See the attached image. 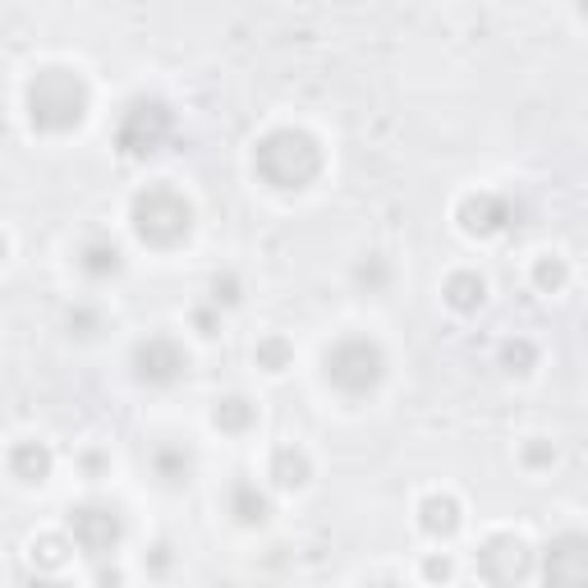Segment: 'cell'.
Masks as SVG:
<instances>
[{"label":"cell","instance_id":"11","mask_svg":"<svg viewBox=\"0 0 588 588\" xmlns=\"http://www.w3.org/2000/svg\"><path fill=\"white\" fill-rule=\"evenodd\" d=\"M423 529L428 534H451L456 529V501L451 497H432L423 506Z\"/></svg>","mask_w":588,"mask_h":588},{"label":"cell","instance_id":"12","mask_svg":"<svg viewBox=\"0 0 588 588\" xmlns=\"http://www.w3.org/2000/svg\"><path fill=\"white\" fill-rule=\"evenodd\" d=\"M10 469H14L23 482L42 478V474H47V451H38V446H19V451L10 456Z\"/></svg>","mask_w":588,"mask_h":588},{"label":"cell","instance_id":"13","mask_svg":"<svg viewBox=\"0 0 588 588\" xmlns=\"http://www.w3.org/2000/svg\"><path fill=\"white\" fill-rule=\"evenodd\" d=\"M446 290H451V303H456V308H474V303L482 299V281H478V276H469V271L456 276V281L446 286Z\"/></svg>","mask_w":588,"mask_h":588},{"label":"cell","instance_id":"7","mask_svg":"<svg viewBox=\"0 0 588 588\" xmlns=\"http://www.w3.org/2000/svg\"><path fill=\"white\" fill-rule=\"evenodd\" d=\"M478 566H482V575H488V584L510 588V584H520L529 575V547L520 538H492L488 547H482Z\"/></svg>","mask_w":588,"mask_h":588},{"label":"cell","instance_id":"17","mask_svg":"<svg viewBox=\"0 0 588 588\" xmlns=\"http://www.w3.org/2000/svg\"><path fill=\"white\" fill-rule=\"evenodd\" d=\"M245 419H249L245 400H226V405L217 409V423H245Z\"/></svg>","mask_w":588,"mask_h":588},{"label":"cell","instance_id":"9","mask_svg":"<svg viewBox=\"0 0 588 588\" xmlns=\"http://www.w3.org/2000/svg\"><path fill=\"white\" fill-rule=\"evenodd\" d=\"M133 363H138V372L148 377V382H170L180 368H185V355L176 350L170 340H148V345H138V355H133Z\"/></svg>","mask_w":588,"mask_h":588},{"label":"cell","instance_id":"2","mask_svg":"<svg viewBox=\"0 0 588 588\" xmlns=\"http://www.w3.org/2000/svg\"><path fill=\"white\" fill-rule=\"evenodd\" d=\"M83 107H88V92L69 69H42V74L28 83V111H32V124H42V129L79 124Z\"/></svg>","mask_w":588,"mask_h":588},{"label":"cell","instance_id":"5","mask_svg":"<svg viewBox=\"0 0 588 588\" xmlns=\"http://www.w3.org/2000/svg\"><path fill=\"white\" fill-rule=\"evenodd\" d=\"M166 133H170V111L161 101H138V107H129L120 120V148L143 157V152H157L166 143Z\"/></svg>","mask_w":588,"mask_h":588},{"label":"cell","instance_id":"1","mask_svg":"<svg viewBox=\"0 0 588 588\" xmlns=\"http://www.w3.org/2000/svg\"><path fill=\"white\" fill-rule=\"evenodd\" d=\"M253 166H258V176L267 185H276V189H299V185H308V180L318 176L322 157H318V143L308 133H299V129H276V133H267L262 143H258Z\"/></svg>","mask_w":588,"mask_h":588},{"label":"cell","instance_id":"10","mask_svg":"<svg viewBox=\"0 0 588 588\" xmlns=\"http://www.w3.org/2000/svg\"><path fill=\"white\" fill-rule=\"evenodd\" d=\"M465 217H469V230H501L506 226V202L474 198V202H465Z\"/></svg>","mask_w":588,"mask_h":588},{"label":"cell","instance_id":"3","mask_svg":"<svg viewBox=\"0 0 588 588\" xmlns=\"http://www.w3.org/2000/svg\"><path fill=\"white\" fill-rule=\"evenodd\" d=\"M133 226L152 245H176L189 230V202L176 189H148L133 198Z\"/></svg>","mask_w":588,"mask_h":588},{"label":"cell","instance_id":"18","mask_svg":"<svg viewBox=\"0 0 588 588\" xmlns=\"http://www.w3.org/2000/svg\"><path fill=\"white\" fill-rule=\"evenodd\" d=\"M538 281H542V286H557V281H561V267H557V262H542V267H538Z\"/></svg>","mask_w":588,"mask_h":588},{"label":"cell","instance_id":"4","mask_svg":"<svg viewBox=\"0 0 588 588\" xmlns=\"http://www.w3.org/2000/svg\"><path fill=\"white\" fill-rule=\"evenodd\" d=\"M327 377L340 391H368L382 377V350L372 340H340L336 350L327 355Z\"/></svg>","mask_w":588,"mask_h":588},{"label":"cell","instance_id":"15","mask_svg":"<svg viewBox=\"0 0 588 588\" xmlns=\"http://www.w3.org/2000/svg\"><path fill=\"white\" fill-rule=\"evenodd\" d=\"M235 510H239V520H262L267 501H262L253 488H239V492H235Z\"/></svg>","mask_w":588,"mask_h":588},{"label":"cell","instance_id":"14","mask_svg":"<svg viewBox=\"0 0 588 588\" xmlns=\"http://www.w3.org/2000/svg\"><path fill=\"white\" fill-rule=\"evenodd\" d=\"M116 249H107V245H88V253H83V267L92 271V276H107V271H116Z\"/></svg>","mask_w":588,"mask_h":588},{"label":"cell","instance_id":"8","mask_svg":"<svg viewBox=\"0 0 588 588\" xmlns=\"http://www.w3.org/2000/svg\"><path fill=\"white\" fill-rule=\"evenodd\" d=\"M69 534H74V542H79L83 551L101 557V551H111V547H116V538H120V520H116V510L83 506V510H74V520H69Z\"/></svg>","mask_w":588,"mask_h":588},{"label":"cell","instance_id":"6","mask_svg":"<svg viewBox=\"0 0 588 588\" xmlns=\"http://www.w3.org/2000/svg\"><path fill=\"white\" fill-rule=\"evenodd\" d=\"M547 588H588V538L566 534L547 547Z\"/></svg>","mask_w":588,"mask_h":588},{"label":"cell","instance_id":"16","mask_svg":"<svg viewBox=\"0 0 588 588\" xmlns=\"http://www.w3.org/2000/svg\"><path fill=\"white\" fill-rule=\"evenodd\" d=\"M276 478H281V482H299L303 478V456L299 451H276Z\"/></svg>","mask_w":588,"mask_h":588},{"label":"cell","instance_id":"19","mask_svg":"<svg viewBox=\"0 0 588 588\" xmlns=\"http://www.w3.org/2000/svg\"><path fill=\"white\" fill-rule=\"evenodd\" d=\"M382 588H391V584H382Z\"/></svg>","mask_w":588,"mask_h":588}]
</instances>
